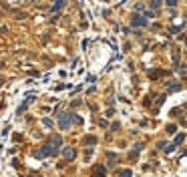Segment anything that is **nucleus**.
I'll list each match as a JSON object with an SVG mask.
<instances>
[{"label": "nucleus", "mask_w": 187, "mask_h": 177, "mask_svg": "<svg viewBox=\"0 0 187 177\" xmlns=\"http://www.w3.org/2000/svg\"><path fill=\"white\" fill-rule=\"evenodd\" d=\"M85 143H87V145H95L97 139H95V137H85Z\"/></svg>", "instance_id": "obj_5"}, {"label": "nucleus", "mask_w": 187, "mask_h": 177, "mask_svg": "<svg viewBox=\"0 0 187 177\" xmlns=\"http://www.w3.org/2000/svg\"><path fill=\"white\" fill-rule=\"evenodd\" d=\"M167 4H169V6H175V4H177V0H167Z\"/></svg>", "instance_id": "obj_10"}, {"label": "nucleus", "mask_w": 187, "mask_h": 177, "mask_svg": "<svg viewBox=\"0 0 187 177\" xmlns=\"http://www.w3.org/2000/svg\"><path fill=\"white\" fill-rule=\"evenodd\" d=\"M60 145H62V137L60 135H53V137H48V141H46L44 145H42V149L38 151V157H44V155H56L59 153Z\"/></svg>", "instance_id": "obj_1"}, {"label": "nucleus", "mask_w": 187, "mask_h": 177, "mask_svg": "<svg viewBox=\"0 0 187 177\" xmlns=\"http://www.w3.org/2000/svg\"><path fill=\"white\" fill-rule=\"evenodd\" d=\"M167 131H169V133H175V131H177V127H175V125H169V127H167Z\"/></svg>", "instance_id": "obj_8"}, {"label": "nucleus", "mask_w": 187, "mask_h": 177, "mask_svg": "<svg viewBox=\"0 0 187 177\" xmlns=\"http://www.w3.org/2000/svg\"><path fill=\"white\" fill-rule=\"evenodd\" d=\"M131 175H133L131 169H123V171H121V177H131Z\"/></svg>", "instance_id": "obj_6"}, {"label": "nucleus", "mask_w": 187, "mask_h": 177, "mask_svg": "<svg viewBox=\"0 0 187 177\" xmlns=\"http://www.w3.org/2000/svg\"><path fill=\"white\" fill-rule=\"evenodd\" d=\"M62 157H65L67 161H73V159L76 157V151L73 149V147H68V149H65V151H62Z\"/></svg>", "instance_id": "obj_3"}, {"label": "nucleus", "mask_w": 187, "mask_h": 177, "mask_svg": "<svg viewBox=\"0 0 187 177\" xmlns=\"http://www.w3.org/2000/svg\"><path fill=\"white\" fill-rule=\"evenodd\" d=\"M2 83H4V78H2V77H0V85H2Z\"/></svg>", "instance_id": "obj_11"}, {"label": "nucleus", "mask_w": 187, "mask_h": 177, "mask_svg": "<svg viewBox=\"0 0 187 177\" xmlns=\"http://www.w3.org/2000/svg\"><path fill=\"white\" fill-rule=\"evenodd\" d=\"M151 6H153V8H159V6H161V2H159V0H153V2H151Z\"/></svg>", "instance_id": "obj_9"}, {"label": "nucleus", "mask_w": 187, "mask_h": 177, "mask_svg": "<svg viewBox=\"0 0 187 177\" xmlns=\"http://www.w3.org/2000/svg\"><path fill=\"white\" fill-rule=\"evenodd\" d=\"M133 24H135V26H145V24H147V20H145V18H141L139 14H135V16H133Z\"/></svg>", "instance_id": "obj_4"}, {"label": "nucleus", "mask_w": 187, "mask_h": 177, "mask_svg": "<svg viewBox=\"0 0 187 177\" xmlns=\"http://www.w3.org/2000/svg\"><path fill=\"white\" fill-rule=\"evenodd\" d=\"M183 139H185V135H177V137H175V143H173V145H179V143H183Z\"/></svg>", "instance_id": "obj_7"}, {"label": "nucleus", "mask_w": 187, "mask_h": 177, "mask_svg": "<svg viewBox=\"0 0 187 177\" xmlns=\"http://www.w3.org/2000/svg\"><path fill=\"white\" fill-rule=\"evenodd\" d=\"M70 123H73V113H62V115L59 117V127L60 129H68Z\"/></svg>", "instance_id": "obj_2"}]
</instances>
